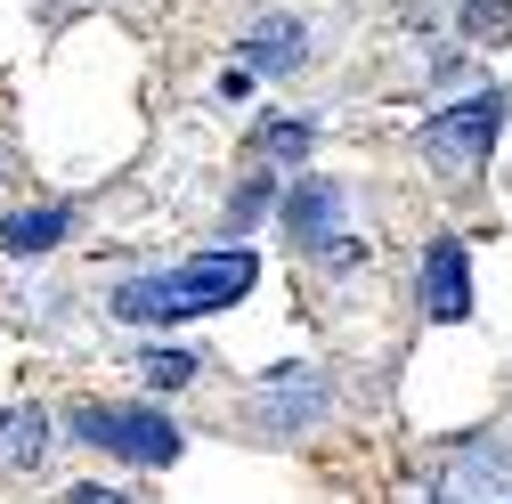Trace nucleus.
<instances>
[{
    "label": "nucleus",
    "mask_w": 512,
    "mask_h": 504,
    "mask_svg": "<svg viewBox=\"0 0 512 504\" xmlns=\"http://www.w3.org/2000/svg\"><path fill=\"white\" fill-rule=\"evenodd\" d=\"M74 431L122 464H171L179 456V423L155 407H74Z\"/></svg>",
    "instance_id": "2"
},
{
    "label": "nucleus",
    "mask_w": 512,
    "mask_h": 504,
    "mask_svg": "<svg viewBox=\"0 0 512 504\" xmlns=\"http://www.w3.org/2000/svg\"><path fill=\"white\" fill-rule=\"evenodd\" d=\"M49 448H57V439H49L41 407H9V415H0V472H41Z\"/></svg>",
    "instance_id": "10"
},
{
    "label": "nucleus",
    "mask_w": 512,
    "mask_h": 504,
    "mask_svg": "<svg viewBox=\"0 0 512 504\" xmlns=\"http://www.w3.org/2000/svg\"><path fill=\"white\" fill-rule=\"evenodd\" d=\"M496 131H504V90H472L464 106H447V114H431V122H423V155L472 179V171H480V155L496 147Z\"/></svg>",
    "instance_id": "3"
},
{
    "label": "nucleus",
    "mask_w": 512,
    "mask_h": 504,
    "mask_svg": "<svg viewBox=\"0 0 512 504\" xmlns=\"http://www.w3.org/2000/svg\"><path fill=\"white\" fill-rule=\"evenodd\" d=\"M66 504H131V496H114V488H74Z\"/></svg>",
    "instance_id": "14"
},
{
    "label": "nucleus",
    "mask_w": 512,
    "mask_h": 504,
    "mask_svg": "<svg viewBox=\"0 0 512 504\" xmlns=\"http://www.w3.org/2000/svg\"><path fill=\"white\" fill-rule=\"evenodd\" d=\"M512 25V9H504V0H472V33L488 41V33H504Z\"/></svg>",
    "instance_id": "13"
},
{
    "label": "nucleus",
    "mask_w": 512,
    "mask_h": 504,
    "mask_svg": "<svg viewBox=\"0 0 512 504\" xmlns=\"http://www.w3.org/2000/svg\"><path fill=\"white\" fill-rule=\"evenodd\" d=\"M252 415H261V431H277V439H293V431H309V423H326V383H317L309 366H285L277 383L252 399Z\"/></svg>",
    "instance_id": "5"
},
{
    "label": "nucleus",
    "mask_w": 512,
    "mask_h": 504,
    "mask_svg": "<svg viewBox=\"0 0 512 504\" xmlns=\"http://www.w3.org/2000/svg\"><path fill=\"white\" fill-rule=\"evenodd\" d=\"M244 66H261V74L309 66V25H301V17H261V25L244 33Z\"/></svg>",
    "instance_id": "7"
},
{
    "label": "nucleus",
    "mask_w": 512,
    "mask_h": 504,
    "mask_svg": "<svg viewBox=\"0 0 512 504\" xmlns=\"http://www.w3.org/2000/svg\"><path fill=\"white\" fill-rule=\"evenodd\" d=\"M66 228H74V212H66V204L9 212V220H0V252H9V261H41V252H57V244H66Z\"/></svg>",
    "instance_id": "9"
},
{
    "label": "nucleus",
    "mask_w": 512,
    "mask_h": 504,
    "mask_svg": "<svg viewBox=\"0 0 512 504\" xmlns=\"http://www.w3.org/2000/svg\"><path fill=\"white\" fill-rule=\"evenodd\" d=\"M0 179H9V155H0Z\"/></svg>",
    "instance_id": "15"
},
{
    "label": "nucleus",
    "mask_w": 512,
    "mask_h": 504,
    "mask_svg": "<svg viewBox=\"0 0 512 504\" xmlns=\"http://www.w3.org/2000/svg\"><path fill=\"white\" fill-rule=\"evenodd\" d=\"M139 374H147L155 391H179V383H196V358H187V350H147Z\"/></svg>",
    "instance_id": "11"
},
{
    "label": "nucleus",
    "mask_w": 512,
    "mask_h": 504,
    "mask_svg": "<svg viewBox=\"0 0 512 504\" xmlns=\"http://www.w3.org/2000/svg\"><path fill=\"white\" fill-rule=\"evenodd\" d=\"M285 228L301 252H326V261H350V236H342V179H301L285 196Z\"/></svg>",
    "instance_id": "4"
},
{
    "label": "nucleus",
    "mask_w": 512,
    "mask_h": 504,
    "mask_svg": "<svg viewBox=\"0 0 512 504\" xmlns=\"http://www.w3.org/2000/svg\"><path fill=\"white\" fill-rule=\"evenodd\" d=\"M423 309L439 326L472 318V269H464V244L456 236H431V252H423Z\"/></svg>",
    "instance_id": "6"
},
{
    "label": "nucleus",
    "mask_w": 512,
    "mask_h": 504,
    "mask_svg": "<svg viewBox=\"0 0 512 504\" xmlns=\"http://www.w3.org/2000/svg\"><path fill=\"white\" fill-rule=\"evenodd\" d=\"M252 277H261V261H252L244 244H220V252H196V261H179V269H155V277L114 285V318H131V326L212 318V309H228V301L252 293Z\"/></svg>",
    "instance_id": "1"
},
{
    "label": "nucleus",
    "mask_w": 512,
    "mask_h": 504,
    "mask_svg": "<svg viewBox=\"0 0 512 504\" xmlns=\"http://www.w3.org/2000/svg\"><path fill=\"white\" fill-rule=\"evenodd\" d=\"M456 488L472 504H512V439H472L456 464Z\"/></svg>",
    "instance_id": "8"
},
{
    "label": "nucleus",
    "mask_w": 512,
    "mask_h": 504,
    "mask_svg": "<svg viewBox=\"0 0 512 504\" xmlns=\"http://www.w3.org/2000/svg\"><path fill=\"white\" fill-rule=\"evenodd\" d=\"M309 122H269V131H261V155H277V163H293V155H309Z\"/></svg>",
    "instance_id": "12"
}]
</instances>
